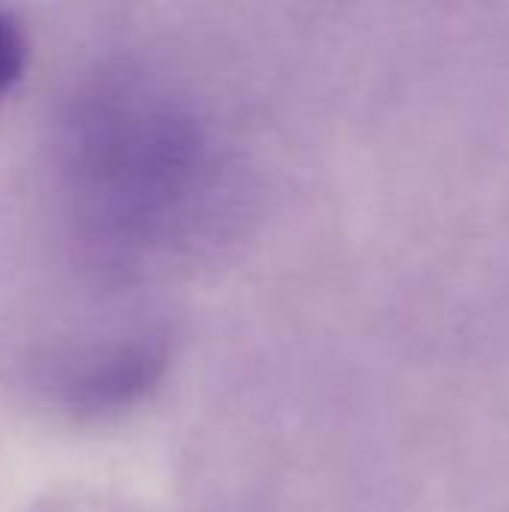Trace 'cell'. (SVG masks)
I'll list each match as a JSON object with an SVG mask.
<instances>
[{
  "label": "cell",
  "mask_w": 509,
  "mask_h": 512,
  "mask_svg": "<svg viewBox=\"0 0 509 512\" xmlns=\"http://www.w3.org/2000/svg\"><path fill=\"white\" fill-rule=\"evenodd\" d=\"M54 168L81 249L120 276L192 252L225 210L228 165L210 126L177 87L135 66L99 69L69 93Z\"/></svg>",
  "instance_id": "cell-1"
},
{
  "label": "cell",
  "mask_w": 509,
  "mask_h": 512,
  "mask_svg": "<svg viewBox=\"0 0 509 512\" xmlns=\"http://www.w3.org/2000/svg\"><path fill=\"white\" fill-rule=\"evenodd\" d=\"M165 342L156 333H120L72 354L51 378L54 396L81 414H108L135 402L162 372Z\"/></svg>",
  "instance_id": "cell-2"
},
{
  "label": "cell",
  "mask_w": 509,
  "mask_h": 512,
  "mask_svg": "<svg viewBox=\"0 0 509 512\" xmlns=\"http://www.w3.org/2000/svg\"><path fill=\"white\" fill-rule=\"evenodd\" d=\"M30 63V39L18 18L0 9V99L18 87Z\"/></svg>",
  "instance_id": "cell-3"
}]
</instances>
